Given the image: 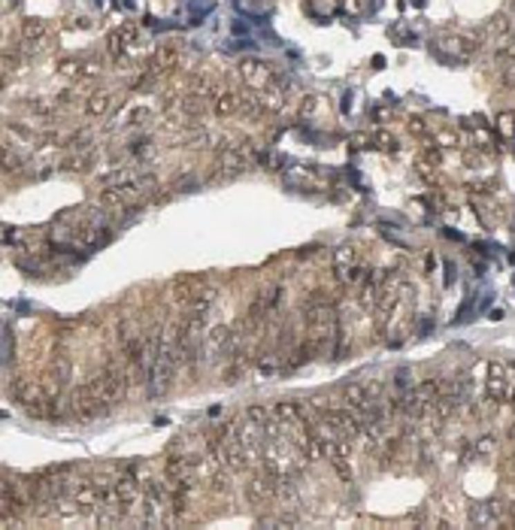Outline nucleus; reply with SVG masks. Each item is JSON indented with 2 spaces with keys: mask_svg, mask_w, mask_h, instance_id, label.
Wrapping results in <instances>:
<instances>
[{
  "mask_svg": "<svg viewBox=\"0 0 515 530\" xmlns=\"http://www.w3.org/2000/svg\"><path fill=\"white\" fill-rule=\"evenodd\" d=\"M506 512L509 509H503L500 500H485V503H473L470 509H467V518H470L473 527H497Z\"/></svg>",
  "mask_w": 515,
  "mask_h": 530,
  "instance_id": "obj_4",
  "label": "nucleus"
},
{
  "mask_svg": "<svg viewBox=\"0 0 515 530\" xmlns=\"http://www.w3.org/2000/svg\"><path fill=\"white\" fill-rule=\"evenodd\" d=\"M245 418H252V422H255L258 427H264V424L273 418V409L258 406V403H255V406H249V409H245Z\"/></svg>",
  "mask_w": 515,
  "mask_h": 530,
  "instance_id": "obj_28",
  "label": "nucleus"
},
{
  "mask_svg": "<svg viewBox=\"0 0 515 530\" xmlns=\"http://www.w3.org/2000/svg\"><path fill=\"white\" fill-rule=\"evenodd\" d=\"M91 146V133H73V137H70L67 142H64V149H88Z\"/></svg>",
  "mask_w": 515,
  "mask_h": 530,
  "instance_id": "obj_34",
  "label": "nucleus"
},
{
  "mask_svg": "<svg viewBox=\"0 0 515 530\" xmlns=\"http://www.w3.org/2000/svg\"><path fill=\"white\" fill-rule=\"evenodd\" d=\"M494 448H497L494 433H482V437L476 439V446H473V452H476L479 457H488V455H494Z\"/></svg>",
  "mask_w": 515,
  "mask_h": 530,
  "instance_id": "obj_25",
  "label": "nucleus"
},
{
  "mask_svg": "<svg viewBox=\"0 0 515 530\" xmlns=\"http://www.w3.org/2000/svg\"><path fill=\"white\" fill-rule=\"evenodd\" d=\"M355 264H358V252H355V246H348V243L337 246V252H334V276H343L348 267H355Z\"/></svg>",
  "mask_w": 515,
  "mask_h": 530,
  "instance_id": "obj_18",
  "label": "nucleus"
},
{
  "mask_svg": "<svg viewBox=\"0 0 515 530\" xmlns=\"http://www.w3.org/2000/svg\"><path fill=\"white\" fill-rule=\"evenodd\" d=\"M494 55H497L500 61H515V39H512V43H506V46H500V49H497Z\"/></svg>",
  "mask_w": 515,
  "mask_h": 530,
  "instance_id": "obj_38",
  "label": "nucleus"
},
{
  "mask_svg": "<svg viewBox=\"0 0 515 530\" xmlns=\"http://www.w3.org/2000/svg\"><path fill=\"white\" fill-rule=\"evenodd\" d=\"M52 379H55V385H67L70 382V361L64 358V354L52 361Z\"/></svg>",
  "mask_w": 515,
  "mask_h": 530,
  "instance_id": "obj_23",
  "label": "nucleus"
},
{
  "mask_svg": "<svg viewBox=\"0 0 515 530\" xmlns=\"http://www.w3.org/2000/svg\"><path fill=\"white\" fill-rule=\"evenodd\" d=\"M203 291V285L200 282H194V279H185V282H179L176 285V291H173V297H176V303H185V306H191L197 294Z\"/></svg>",
  "mask_w": 515,
  "mask_h": 530,
  "instance_id": "obj_20",
  "label": "nucleus"
},
{
  "mask_svg": "<svg viewBox=\"0 0 515 530\" xmlns=\"http://www.w3.org/2000/svg\"><path fill=\"white\" fill-rule=\"evenodd\" d=\"M100 70H103V64L100 61H82V73H79V79H85V82H88V79H97L100 76Z\"/></svg>",
  "mask_w": 515,
  "mask_h": 530,
  "instance_id": "obj_32",
  "label": "nucleus"
},
{
  "mask_svg": "<svg viewBox=\"0 0 515 530\" xmlns=\"http://www.w3.org/2000/svg\"><path fill=\"white\" fill-rule=\"evenodd\" d=\"M424 264H427L424 270H427V273H433V264H437V258H433V255H427V258H424Z\"/></svg>",
  "mask_w": 515,
  "mask_h": 530,
  "instance_id": "obj_40",
  "label": "nucleus"
},
{
  "mask_svg": "<svg viewBox=\"0 0 515 530\" xmlns=\"http://www.w3.org/2000/svg\"><path fill=\"white\" fill-rule=\"evenodd\" d=\"M330 464H334V470L339 473V479H343V482H352V479H355V473H352V466H348L346 461H330Z\"/></svg>",
  "mask_w": 515,
  "mask_h": 530,
  "instance_id": "obj_37",
  "label": "nucleus"
},
{
  "mask_svg": "<svg viewBox=\"0 0 515 530\" xmlns=\"http://www.w3.org/2000/svg\"><path fill=\"white\" fill-rule=\"evenodd\" d=\"M240 104H243L240 94L231 91V88H221L216 94V100H212V113H216L218 118H231V115L240 113Z\"/></svg>",
  "mask_w": 515,
  "mask_h": 530,
  "instance_id": "obj_13",
  "label": "nucleus"
},
{
  "mask_svg": "<svg viewBox=\"0 0 515 530\" xmlns=\"http://www.w3.org/2000/svg\"><path fill=\"white\" fill-rule=\"evenodd\" d=\"M85 391H88L103 409H109V406H115L118 400H124L128 379H124V373L118 367H109V370H103L100 376H94L91 382L85 385Z\"/></svg>",
  "mask_w": 515,
  "mask_h": 530,
  "instance_id": "obj_1",
  "label": "nucleus"
},
{
  "mask_svg": "<svg viewBox=\"0 0 515 530\" xmlns=\"http://www.w3.org/2000/svg\"><path fill=\"white\" fill-rule=\"evenodd\" d=\"M149 118H152V109H149V106H133V109H128L124 122H128L131 128H140V124H146Z\"/></svg>",
  "mask_w": 515,
  "mask_h": 530,
  "instance_id": "obj_26",
  "label": "nucleus"
},
{
  "mask_svg": "<svg viewBox=\"0 0 515 530\" xmlns=\"http://www.w3.org/2000/svg\"><path fill=\"white\" fill-rule=\"evenodd\" d=\"M464 128L470 131V137H473V146L482 149V152H488L491 146H494V137H491V131L485 128V124H476V122H464Z\"/></svg>",
  "mask_w": 515,
  "mask_h": 530,
  "instance_id": "obj_19",
  "label": "nucleus"
},
{
  "mask_svg": "<svg viewBox=\"0 0 515 530\" xmlns=\"http://www.w3.org/2000/svg\"><path fill=\"white\" fill-rule=\"evenodd\" d=\"M255 97H258V106H261V113L264 115H276L285 106V94L273 91V85L270 88H264V91H255Z\"/></svg>",
  "mask_w": 515,
  "mask_h": 530,
  "instance_id": "obj_16",
  "label": "nucleus"
},
{
  "mask_svg": "<svg viewBox=\"0 0 515 530\" xmlns=\"http://www.w3.org/2000/svg\"><path fill=\"white\" fill-rule=\"evenodd\" d=\"M433 146H440V149H458V146H461V133H458L455 128H440L437 137H433Z\"/></svg>",
  "mask_w": 515,
  "mask_h": 530,
  "instance_id": "obj_21",
  "label": "nucleus"
},
{
  "mask_svg": "<svg viewBox=\"0 0 515 530\" xmlns=\"http://www.w3.org/2000/svg\"><path fill=\"white\" fill-rule=\"evenodd\" d=\"M113 106H115V94H106V91H94L91 97L85 100V113H88L91 118L109 115L113 113Z\"/></svg>",
  "mask_w": 515,
  "mask_h": 530,
  "instance_id": "obj_15",
  "label": "nucleus"
},
{
  "mask_svg": "<svg viewBox=\"0 0 515 530\" xmlns=\"http://www.w3.org/2000/svg\"><path fill=\"white\" fill-rule=\"evenodd\" d=\"M28 109L30 113H37V115H55V104H49V100H43V97L28 100Z\"/></svg>",
  "mask_w": 515,
  "mask_h": 530,
  "instance_id": "obj_31",
  "label": "nucleus"
},
{
  "mask_svg": "<svg viewBox=\"0 0 515 530\" xmlns=\"http://www.w3.org/2000/svg\"><path fill=\"white\" fill-rule=\"evenodd\" d=\"M46 37H49V25H46L43 19H25L21 21V39H25V43L39 46Z\"/></svg>",
  "mask_w": 515,
  "mask_h": 530,
  "instance_id": "obj_17",
  "label": "nucleus"
},
{
  "mask_svg": "<svg viewBox=\"0 0 515 530\" xmlns=\"http://www.w3.org/2000/svg\"><path fill=\"white\" fill-rule=\"evenodd\" d=\"M245 497H249L252 503H270L276 497V479L270 476V473H264V470L252 473L249 485H245Z\"/></svg>",
  "mask_w": 515,
  "mask_h": 530,
  "instance_id": "obj_7",
  "label": "nucleus"
},
{
  "mask_svg": "<svg viewBox=\"0 0 515 530\" xmlns=\"http://www.w3.org/2000/svg\"><path fill=\"white\" fill-rule=\"evenodd\" d=\"M179 55H182V46H179V43H164V46H158L146 70H149V73H152L155 79L164 76L167 70H173V67L179 64Z\"/></svg>",
  "mask_w": 515,
  "mask_h": 530,
  "instance_id": "obj_6",
  "label": "nucleus"
},
{
  "mask_svg": "<svg viewBox=\"0 0 515 530\" xmlns=\"http://www.w3.org/2000/svg\"><path fill=\"white\" fill-rule=\"evenodd\" d=\"M440 49L446 55H455V58H473L479 49L476 37H464V34H446L440 39Z\"/></svg>",
  "mask_w": 515,
  "mask_h": 530,
  "instance_id": "obj_9",
  "label": "nucleus"
},
{
  "mask_svg": "<svg viewBox=\"0 0 515 530\" xmlns=\"http://www.w3.org/2000/svg\"><path fill=\"white\" fill-rule=\"evenodd\" d=\"M133 39H137V28H133V25L115 28L113 34L106 37V52L113 55V58H122V55H128V52H131Z\"/></svg>",
  "mask_w": 515,
  "mask_h": 530,
  "instance_id": "obj_11",
  "label": "nucleus"
},
{
  "mask_svg": "<svg viewBox=\"0 0 515 530\" xmlns=\"http://www.w3.org/2000/svg\"><path fill=\"white\" fill-rule=\"evenodd\" d=\"M0 161H3V170H6V173H10V170H19V167H21L19 155H15L10 146H3V155H0Z\"/></svg>",
  "mask_w": 515,
  "mask_h": 530,
  "instance_id": "obj_33",
  "label": "nucleus"
},
{
  "mask_svg": "<svg viewBox=\"0 0 515 530\" xmlns=\"http://www.w3.org/2000/svg\"><path fill=\"white\" fill-rule=\"evenodd\" d=\"M418 164H427V167L437 170L440 164H442V149H440V146H427L424 152L418 155Z\"/></svg>",
  "mask_w": 515,
  "mask_h": 530,
  "instance_id": "obj_27",
  "label": "nucleus"
},
{
  "mask_svg": "<svg viewBox=\"0 0 515 530\" xmlns=\"http://www.w3.org/2000/svg\"><path fill=\"white\" fill-rule=\"evenodd\" d=\"M70 494H73V500L79 503L82 515H97V509L103 506L100 491H97V485H94V479H91V482H76V485L70 488Z\"/></svg>",
  "mask_w": 515,
  "mask_h": 530,
  "instance_id": "obj_8",
  "label": "nucleus"
},
{
  "mask_svg": "<svg viewBox=\"0 0 515 530\" xmlns=\"http://www.w3.org/2000/svg\"><path fill=\"white\" fill-rule=\"evenodd\" d=\"M140 497H142V485L133 476H122L115 482V503L122 506V509H131Z\"/></svg>",
  "mask_w": 515,
  "mask_h": 530,
  "instance_id": "obj_12",
  "label": "nucleus"
},
{
  "mask_svg": "<svg viewBox=\"0 0 515 530\" xmlns=\"http://www.w3.org/2000/svg\"><path fill=\"white\" fill-rule=\"evenodd\" d=\"M73 25L76 28H91V21L88 19H73Z\"/></svg>",
  "mask_w": 515,
  "mask_h": 530,
  "instance_id": "obj_41",
  "label": "nucleus"
},
{
  "mask_svg": "<svg viewBox=\"0 0 515 530\" xmlns=\"http://www.w3.org/2000/svg\"><path fill=\"white\" fill-rule=\"evenodd\" d=\"M373 146L379 152H397V137L391 131H373Z\"/></svg>",
  "mask_w": 515,
  "mask_h": 530,
  "instance_id": "obj_22",
  "label": "nucleus"
},
{
  "mask_svg": "<svg viewBox=\"0 0 515 530\" xmlns=\"http://www.w3.org/2000/svg\"><path fill=\"white\" fill-rule=\"evenodd\" d=\"M55 73H58V76H76L79 79V73H82V61H79V58H61L58 64H55Z\"/></svg>",
  "mask_w": 515,
  "mask_h": 530,
  "instance_id": "obj_24",
  "label": "nucleus"
},
{
  "mask_svg": "<svg viewBox=\"0 0 515 530\" xmlns=\"http://www.w3.org/2000/svg\"><path fill=\"white\" fill-rule=\"evenodd\" d=\"M343 397L358 415H367L373 406H379V403H373V397H370V391H367V385L364 382H346L343 385Z\"/></svg>",
  "mask_w": 515,
  "mask_h": 530,
  "instance_id": "obj_10",
  "label": "nucleus"
},
{
  "mask_svg": "<svg viewBox=\"0 0 515 530\" xmlns=\"http://www.w3.org/2000/svg\"><path fill=\"white\" fill-rule=\"evenodd\" d=\"M512 379H509V370L503 367V363H488L485 367V397L491 400V403H506L509 400V394H512Z\"/></svg>",
  "mask_w": 515,
  "mask_h": 530,
  "instance_id": "obj_2",
  "label": "nucleus"
},
{
  "mask_svg": "<svg viewBox=\"0 0 515 530\" xmlns=\"http://www.w3.org/2000/svg\"><path fill=\"white\" fill-rule=\"evenodd\" d=\"M412 3H424V0H412Z\"/></svg>",
  "mask_w": 515,
  "mask_h": 530,
  "instance_id": "obj_42",
  "label": "nucleus"
},
{
  "mask_svg": "<svg viewBox=\"0 0 515 530\" xmlns=\"http://www.w3.org/2000/svg\"><path fill=\"white\" fill-rule=\"evenodd\" d=\"M497 131H500L506 140H512V137H515V115H512V113H503L500 118H497Z\"/></svg>",
  "mask_w": 515,
  "mask_h": 530,
  "instance_id": "obj_30",
  "label": "nucleus"
},
{
  "mask_svg": "<svg viewBox=\"0 0 515 530\" xmlns=\"http://www.w3.org/2000/svg\"><path fill=\"white\" fill-rule=\"evenodd\" d=\"M258 370H261V373H264V376H273L276 370H279V358H273V354H267V358H261V361H258Z\"/></svg>",
  "mask_w": 515,
  "mask_h": 530,
  "instance_id": "obj_35",
  "label": "nucleus"
},
{
  "mask_svg": "<svg viewBox=\"0 0 515 530\" xmlns=\"http://www.w3.org/2000/svg\"><path fill=\"white\" fill-rule=\"evenodd\" d=\"M218 170H225V173H243L245 170V155L240 152L236 146H221L218 149Z\"/></svg>",
  "mask_w": 515,
  "mask_h": 530,
  "instance_id": "obj_14",
  "label": "nucleus"
},
{
  "mask_svg": "<svg viewBox=\"0 0 515 530\" xmlns=\"http://www.w3.org/2000/svg\"><path fill=\"white\" fill-rule=\"evenodd\" d=\"M240 73H243V82L249 85V91H264L276 82V70L261 58H245L240 64Z\"/></svg>",
  "mask_w": 515,
  "mask_h": 530,
  "instance_id": "obj_3",
  "label": "nucleus"
},
{
  "mask_svg": "<svg viewBox=\"0 0 515 530\" xmlns=\"http://www.w3.org/2000/svg\"><path fill=\"white\" fill-rule=\"evenodd\" d=\"M409 131L415 133V137H418V133H422V137H424V133H427V124H424V118L412 115V118H409Z\"/></svg>",
  "mask_w": 515,
  "mask_h": 530,
  "instance_id": "obj_39",
  "label": "nucleus"
},
{
  "mask_svg": "<svg viewBox=\"0 0 515 530\" xmlns=\"http://www.w3.org/2000/svg\"><path fill=\"white\" fill-rule=\"evenodd\" d=\"M343 10L348 15H358V12L367 10V0H343Z\"/></svg>",
  "mask_w": 515,
  "mask_h": 530,
  "instance_id": "obj_36",
  "label": "nucleus"
},
{
  "mask_svg": "<svg viewBox=\"0 0 515 530\" xmlns=\"http://www.w3.org/2000/svg\"><path fill=\"white\" fill-rule=\"evenodd\" d=\"M319 94H303V97H300V115H315L319 113Z\"/></svg>",
  "mask_w": 515,
  "mask_h": 530,
  "instance_id": "obj_29",
  "label": "nucleus"
},
{
  "mask_svg": "<svg viewBox=\"0 0 515 530\" xmlns=\"http://www.w3.org/2000/svg\"><path fill=\"white\" fill-rule=\"evenodd\" d=\"M164 476H167L170 485H191L194 488V479H197V470L188 457L182 455H170L164 461Z\"/></svg>",
  "mask_w": 515,
  "mask_h": 530,
  "instance_id": "obj_5",
  "label": "nucleus"
}]
</instances>
